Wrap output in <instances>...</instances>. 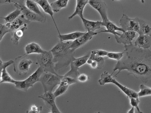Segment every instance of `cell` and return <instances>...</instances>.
<instances>
[{
  "mask_svg": "<svg viewBox=\"0 0 151 113\" xmlns=\"http://www.w3.org/2000/svg\"><path fill=\"white\" fill-rule=\"evenodd\" d=\"M122 58L115 65L112 76L116 70L117 76L122 70H126L132 75L146 83L151 79V51L149 49L139 48L132 44L124 46Z\"/></svg>",
  "mask_w": 151,
  "mask_h": 113,
  "instance_id": "obj_1",
  "label": "cell"
},
{
  "mask_svg": "<svg viewBox=\"0 0 151 113\" xmlns=\"http://www.w3.org/2000/svg\"><path fill=\"white\" fill-rule=\"evenodd\" d=\"M72 41H59L50 50L53 56L56 72L68 67L75 59V51L70 48Z\"/></svg>",
  "mask_w": 151,
  "mask_h": 113,
  "instance_id": "obj_2",
  "label": "cell"
},
{
  "mask_svg": "<svg viewBox=\"0 0 151 113\" xmlns=\"http://www.w3.org/2000/svg\"><path fill=\"white\" fill-rule=\"evenodd\" d=\"M44 72L40 66L28 78L24 80H16L14 84L16 88L24 91H26L30 87H32L36 83L40 82V78Z\"/></svg>",
  "mask_w": 151,
  "mask_h": 113,
  "instance_id": "obj_3",
  "label": "cell"
},
{
  "mask_svg": "<svg viewBox=\"0 0 151 113\" xmlns=\"http://www.w3.org/2000/svg\"><path fill=\"white\" fill-rule=\"evenodd\" d=\"M63 76L59 75L44 72L40 78V82L42 84L44 92H52L56 85H59Z\"/></svg>",
  "mask_w": 151,
  "mask_h": 113,
  "instance_id": "obj_4",
  "label": "cell"
},
{
  "mask_svg": "<svg viewBox=\"0 0 151 113\" xmlns=\"http://www.w3.org/2000/svg\"><path fill=\"white\" fill-rule=\"evenodd\" d=\"M53 57L50 50L39 54L37 56V63L42 68L44 72H50L58 75L55 69Z\"/></svg>",
  "mask_w": 151,
  "mask_h": 113,
  "instance_id": "obj_5",
  "label": "cell"
},
{
  "mask_svg": "<svg viewBox=\"0 0 151 113\" xmlns=\"http://www.w3.org/2000/svg\"><path fill=\"white\" fill-rule=\"evenodd\" d=\"M24 54L16 57L13 64L14 70L19 75L26 74L30 70V66L33 62Z\"/></svg>",
  "mask_w": 151,
  "mask_h": 113,
  "instance_id": "obj_6",
  "label": "cell"
},
{
  "mask_svg": "<svg viewBox=\"0 0 151 113\" xmlns=\"http://www.w3.org/2000/svg\"><path fill=\"white\" fill-rule=\"evenodd\" d=\"M91 52H89L85 55L78 58H75L70 64V69L64 75L74 79H77L80 73L78 71L79 67L86 63L89 58Z\"/></svg>",
  "mask_w": 151,
  "mask_h": 113,
  "instance_id": "obj_7",
  "label": "cell"
},
{
  "mask_svg": "<svg viewBox=\"0 0 151 113\" xmlns=\"http://www.w3.org/2000/svg\"><path fill=\"white\" fill-rule=\"evenodd\" d=\"M24 1V0H12V3L14 4V6H17L22 9V13L29 21L45 23L46 18L42 17L29 9L26 7Z\"/></svg>",
  "mask_w": 151,
  "mask_h": 113,
  "instance_id": "obj_8",
  "label": "cell"
},
{
  "mask_svg": "<svg viewBox=\"0 0 151 113\" xmlns=\"http://www.w3.org/2000/svg\"><path fill=\"white\" fill-rule=\"evenodd\" d=\"M139 20L137 17L131 18L124 14L119 21L120 27L124 31H132L138 33L139 27Z\"/></svg>",
  "mask_w": 151,
  "mask_h": 113,
  "instance_id": "obj_9",
  "label": "cell"
},
{
  "mask_svg": "<svg viewBox=\"0 0 151 113\" xmlns=\"http://www.w3.org/2000/svg\"><path fill=\"white\" fill-rule=\"evenodd\" d=\"M88 3L99 13L102 22H106L109 20L108 17L107 7L104 0H89Z\"/></svg>",
  "mask_w": 151,
  "mask_h": 113,
  "instance_id": "obj_10",
  "label": "cell"
},
{
  "mask_svg": "<svg viewBox=\"0 0 151 113\" xmlns=\"http://www.w3.org/2000/svg\"><path fill=\"white\" fill-rule=\"evenodd\" d=\"M14 61L10 60L6 62H3L0 58V83H9L14 84L16 80L10 75L6 70L8 66L13 64Z\"/></svg>",
  "mask_w": 151,
  "mask_h": 113,
  "instance_id": "obj_11",
  "label": "cell"
},
{
  "mask_svg": "<svg viewBox=\"0 0 151 113\" xmlns=\"http://www.w3.org/2000/svg\"><path fill=\"white\" fill-rule=\"evenodd\" d=\"M98 33V32H86L84 35L72 41L70 46V48L75 51L76 49L84 44L91 40L93 36L96 35Z\"/></svg>",
  "mask_w": 151,
  "mask_h": 113,
  "instance_id": "obj_12",
  "label": "cell"
},
{
  "mask_svg": "<svg viewBox=\"0 0 151 113\" xmlns=\"http://www.w3.org/2000/svg\"><path fill=\"white\" fill-rule=\"evenodd\" d=\"M122 33L119 36H114L117 42L119 44H123L124 46L132 44V41L136 36V32L132 31H127Z\"/></svg>",
  "mask_w": 151,
  "mask_h": 113,
  "instance_id": "obj_13",
  "label": "cell"
},
{
  "mask_svg": "<svg viewBox=\"0 0 151 113\" xmlns=\"http://www.w3.org/2000/svg\"><path fill=\"white\" fill-rule=\"evenodd\" d=\"M30 22L27 20L24 15L22 14L12 22L5 24L10 30L11 33L19 29L21 26L29 24Z\"/></svg>",
  "mask_w": 151,
  "mask_h": 113,
  "instance_id": "obj_14",
  "label": "cell"
},
{
  "mask_svg": "<svg viewBox=\"0 0 151 113\" xmlns=\"http://www.w3.org/2000/svg\"><path fill=\"white\" fill-rule=\"evenodd\" d=\"M102 26H105L106 29L101 30L98 32V33L103 32L113 34L114 36L117 35L119 36L121 35V34L116 32L117 31H120L122 33L125 32L121 27L117 26L110 20L106 22H102Z\"/></svg>",
  "mask_w": 151,
  "mask_h": 113,
  "instance_id": "obj_15",
  "label": "cell"
},
{
  "mask_svg": "<svg viewBox=\"0 0 151 113\" xmlns=\"http://www.w3.org/2000/svg\"><path fill=\"white\" fill-rule=\"evenodd\" d=\"M134 45L139 48L149 49L151 46V36L147 35L139 34L135 41Z\"/></svg>",
  "mask_w": 151,
  "mask_h": 113,
  "instance_id": "obj_16",
  "label": "cell"
},
{
  "mask_svg": "<svg viewBox=\"0 0 151 113\" xmlns=\"http://www.w3.org/2000/svg\"><path fill=\"white\" fill-rule=\"evenodd\" d=\"M35 1L40 7L44 12L50 16L55 25L58 34H60V33L54 18V12L48 1L47 0H35Z\"/></svg>",
  "mask_w": 151,
  "mask_h": 113,
  "instance_id": "obj_17",
  "label": "cell"
},
{
  "mask_svg": "<svg viewBox=\"0 0 151 113\" xmlns=\"http://www.w3.org/2000/svg\"><path fill=\"white\" fill-rule=\"evenodd\" d=\"M26 55L32 54H39L45 53L47 51L43 49L38 43L32 42L27 44L24 48Z\"/></svg>",
  "mask_w": 151,
  "mask_h": 113,
  "instance_id": "obj_18",
  "label": "cell"
},
{
  "mask_svg": "<svg viewBox=\"0 0 151 113\" xmlns=\"http://www.w3.org/2000/svg\"><path fill=\"white\" fill-rule=\"evenodd\" d=\"M81 18L86 30V32H95L96 30L100 29L102 26L101 21L90 20L84 17Z\"/></svg>",
  "mask_w": 151,
  "mask_h": 113,
  "instance_id": "obj_19",
  "label": "cell"
},
{
  "mask_svg": "<svg viewBox=\"0 0 151 113\" xmlns=\"http://www.w3.org/2000/svg\"><path fill=\"white\" fill-rule=\"evenodd\" d=\"M88 0H76V6L75 10L74 12L68 17L70 20L76 15H78L81 18L84 17L83 12L84 8L88 3Z\"/></svg>",
  "mask_w": 151,
  "mask_h": 113,
  "instance_id": "obj_20",
  "label": "cell"
},
{
  "mask_svg": "<svg viewBox=\"0 0 151 113\" xmlns=\"http://www.w3.org/2000/svg\"><path fill=\"white\" fill-rule=\"evenodd\" d=\"M38 97L44 101L47 108L50 111L52 106L55 103L56 98L52 92L48 91L39 96Z\"/></svg>",
  "mask_w": 151,
  "mask_h": 113,
  "instance_id": "obj_21",
  "label": "cell"
},
{
  "mask_svg": "<svg viewBox=\"0 0 151 113\" xmlns=\"http://www.w3.org/2000/svg\"><path fill=\"white\" fill-rule=\"evenodd\" d=\"M112 83L117 86L127 96L129 99L131 98H139L138 92L122 85L114 78Z\"/></svg>",
  "mask_w": 151,
  "mask_h": 113,
  "instance_id": "obj_22",
  "label": "cell"
},
{
  "mask_svg": "<svg viewBox=\"0 0 151 113\" xmlns=\"http://www.w3.org/2000/svg\"><path fill=\"white\" fill-rule=\"evenodd\" d=\"M86 33L80 31H76L72 33L58 35V37L60 41H74L84 35Z\"/></svg>",
  "mask_w": 151,
  "mask_h": 113,
  "instance_id": "obj_23",
  "label": "cell"
},
{
  "mask_svg": "<svg viewBox=\"0 0 151 113\" xmlns=\"http://www.w3.org/2000/svg\"><path fill=\"white\" fill-rule=\"evenodd\" d=\"M139 34L147 35L151 36V22L139 19Z\"/></svg>",
  "mask_w": 151,
  "mask_h": 113,
  "instance_id": "obj_24",
  "label": "cell"
},
{
  "mask_svg": "<svg viewBox=\"0 0 151 113\" xmlns=\"http://www.w3.org/2000/svg\"><path fill=\"white\" fill-rule=\"evenodd\" d=\"M27 24H26L22 28L11 33V40L14 45H18L19 40L23 36L24 31L27 29Z\"/></svg>",
  "mask_w": 151,
  "mask_h": 113,
  "instance_id": "obj_25",
  "label": "cell"
},
{
  "mask_svg": "<svg viewBox=\"0 0 151 113\" xmlns=\"http://www.w3.org/2000/svg\"><path fill=\"white\" fill-rule=\"evenodd\" d=\"M38 4L35 0H27L25 1V6L29 9L42 17L46 18L45 14L41 11Z\"/></svg>",
  "mask_w": 151,
  "mask_h": 113,
  "instance_id": "obj_26",
  "label": "cell"
},
{
  "mask_svg": "<svg viewBox=\"0 0 151 113\" xmlns=\"http://www.w3.org/2000/svg\"><path fill=\"white\" fill-rule=\"evenodd\" d=\"M68 0H56L51 3L50 5L54 12H58L63 8L67 7Z\"/></svg>",
  "mask_w": 151,
  "mask_h": 113,
  "instance_id": "obj_27",
  "label": "cell"
},
{
  "mask_svg": "<svg viewBox=\"0 0 151 113\" xmlns=\"http://www.w3.org/2000/svg\"><path fill=\"white\" fill-rule=\"evenodd\" d=\"M15 6L16 7L15 10L5 17H1V18L4 20L5 23L12 22L19 16L22 13V9L17 6Z\"/></svg>",
  "mask_w": 151,
  "mask_h": 113,
  "instance_id": "obj_28",
  "label": "cell"
},
{
  "mask_svg": "<svg viewBox=\"0 0 151 113\" xmlns=\"http://www.w3.org/2000/svg\"><path fill=\"white\" fill-rule=\"evenodd\" d=\"M69 85L65 82L61 80L58 87L53 93L55 98L63 94L67 91Z\"/></svg>",
  "mask_w": 151,
  "mask_h": 113,
  "instance_id": "obj_29",
  "label": "cell"
},
{
  "mask_svg": "<svg viewBox=\"0 0 151 113\" xmlns=\"http://www.w3.org/2000/svg\"><path fill=\"white\" fill-rule=\"evenodd\" d=\"M89 58L97 62L98 64L97 68L100 69L104 67L105 63V60L107 59V58L97 55L93 50L91 51V54Z\"/></svg>",
  "mask_w": 151,
  "mask_h": 113,
  "instance_id": "obj_30",
  "label": "cell"
},
{
  "mask_svg": "<svg viewBox=\"0 0 151 113\" xmlns=\"http://www.w3.org/2000/svg\"><path fill=\"white\" fill-rule=\"evenodd\" d=\"M114 78L107 72L105 71L101 75L98 82L100 85H104L106 83H112Z\"/></svg>",
  "mask_w": 151,
  "mask_h": 113,
  "instance_id": "obj_31",
  "label": "cell"
},
{
  "mask_svg": "<svg viewBox=\"0 0 151 113\" xmlns=\"http://www.w3.org/2000/svg\"><path fill=\"white\" fill-rule=\"evenodd\" d=\"M140 91L138 92L139 97L151 95V88L144 84H141L139 86Z\"/></svg>",
  "mask_w": 151,
  "mask_h": 113,
  "instance_id": "obj_32",
  "label": "cell"
},
{
  "mask_svg": "<svg viewBox=\"0 0 151 113\" xmlns=\"http://www.w3.org/2000/svg\"><path fill=\"white\" fill-rule=\"evenodd\" d=\"M123 54V51L122 52H108L106 57L107 58H109L118 61L122 58Z\"/></svg>",
  "mask_w": 151,
  "mask_h": 113,
  "instance_id": "obj_33",
  "label": "cell"
},
{
  "mask_svg": "<svg viewBox=\"0 0 151 113\" xmlns=\"http://www.w3.org/2000/svg\"><path fill=\"white\" fill-rule=\"evenodd\" d=\"M11 32L10 29L5 24H0V42H1L5 35L7 33Z\"/></svg>",
  "mask_w": 151,
  "mask_h": 113,
  "instance_id": "obj_34",
  "label": "cell"
},
{
  "mask_svg": "<svg viewBox=\"0 0 151 113\" xmlns=\"http://www.w3.org/2000/svg\"><path fill=\"white\" fill-rule=\"evenodd\" d=\"M129 100L131 105L132 107H135L138 113H143L140 110L138 106L140 102L139 98H131L129 99Z\"/></svg>",
  "mask_w": 151,
  "mask_h": 113,
  "instance_id": "obj_35",
  "label": "cell"
},
{
  "mask_svg": "<svg viewBox=\"0 0 151 113\" xmlns=\"http://www.w3.org/2000/svg\"><path fill=\"white\" fill-rule=\"evenodd\" d=\"M42 110V106H38L35 104H32L26 113H39Z\"/></svg>",
  "mask_w": 151,
  "mask_h": 113,
  "instance_id": "obj_36",
  "label": "cell"
},
{
  "mask_svg": "<svg viewBox=\"0 0 151 113\" xmlns=\"http://www.w3.org/2000/svg\"><path fill=\"white\" fill-rule=\"evenodd\" d=\"M93 51L97 55L102 57H106L108 52L102 49L95 50Z\"/></svg>",
  "mask_w": 151,
  "mask_h": 113,
  "instance_id": "obj_37",
  "label": "cell"
},
{
  "mask_svg": "<svg viewBox=\"0 0 151 113\" xmlns=\"http://www.w3.org/2000/svg\"><path fill=\"white\" fill-rule=\"evenodd\" d=\"M89 78V76L87 75L85 73H82L78 76L77 78V80L78 82L84 83L87 81Z\"/></svg>",
  "mask_w": 151,
  "mask_h": 113,
  "instance_id": "obj_38",
  "label": "cell"
},
{
  "mask_svg": "<svg viewBox=\"0 0 151 113\" xmlns=\"http://www.w3.org/2000/svg\"><path fill=\"white\" fill-rule=\"evenodd\" d=\"M50 111L53 113H62L58 108L56 104L52 106Z\"/></svg>",
  "mask_w": 151,
  "mask_h": 113,
  "instance_id": "obj_39",
  "label": "cell"
},
{
  "mask_svg": "<svg viewBox=\"0 0 151 113\" xmlns=\"http://www.w3.org/2000/svg\"><path fill=\"white\" fill-rule=\"evenodd\" d=\"M90 65L91 67L93 69L97 68L98 67V64L97 62L93 60H92V62Z\"/></svg>",
  "mask_w": 151,
  "mask_h": 113,
  "instance_id": "obj_40",
  "label": "cell"
},
{
  "mask_svg": "<svg viewBox=\"0 0 151 113\" xmlns=\"http://www.w3.org/2000/svg\"><path fill=\"white\" fill-rule=\"evenodd\" d=\"M127 113H135L134 107H132L128 111Z\"/></svg>",
  "mask_w": 151,
  "mask_h": 113,
  "instance_id": "obj_41",
  "label": "cell"
},
{
  "mask_svg": "<svg viewBox=\"0 0 151 113\" xmlns=\"http://www.w3.org/2000/svg\"><path fill=\"white\" fill-rule=\"evenodd\" d=\"M95 113H103V112H95Z\"/></svg>",
  "mask_w": 151,
  "mask_h": 113,
  "instance_id": "obj_42",
  "label": "cell"
},
{
  "mask_svg": "<svg viewBox=\"0 0 151 113\" xmlns=\"http://www.w3.org/2000/svg\"><path fill=\"white\" fill-rule=\"evenodd\" d=\"M47 113H53L52 112L50 111Z\"/></svg>",
  "mask_w": 151,
  "mask_h": 113,
  "instance_id": "obj_43",
  "label": "cell"
}]
</instances>
